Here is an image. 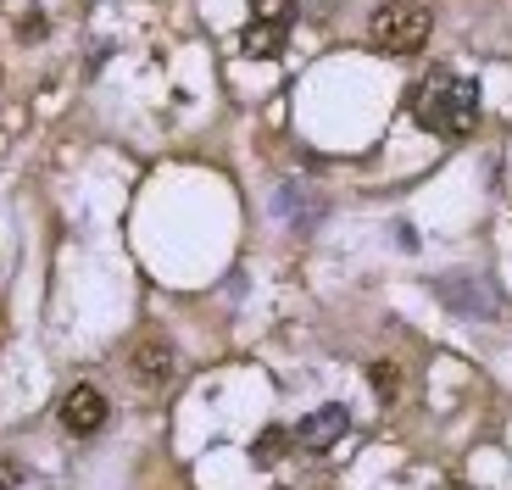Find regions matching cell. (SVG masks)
<instances>
[{
  "instance_id": "1",
  "label": "cell",
  "mask_w": 512,
  "mask_h": 490,
  "mask_svg": "<svg viewBox=\"0 0 512 490\" xmlns=\"http://www.w3.org/2000/svg\"><path fill=\"white\" fill-rule=\"evenodd\" d=\"M412 117H418V129L440 134V140H462L479 123V84L468 73L435 67L412 95Z\"/></svg>"
},
{
  "instance_id": "2",
  "label": "cell",
  "mask_w": 512,
  "mask_h": 490,
  "mask_svg": "<svg viewBox=\"0 0 512 490\" xmlns=\"http://www.w3.org/2000/svg\"><path fill=\"white\" fill-rule=\"evenodd\" d=\"M429 28H435V12L423 0H384L368 23V39L384 56H412L429 45Z\"/></svg>"
},
{
  "instance_id": "3",
  "label": "cell",
  "mask_w": 512,
  "mask_h": 490,
  "mask_svg": "<svg viewBox=\"0 0 512 490\" xmlns=\"http://www.w3.org/2000/svg\"><path fill=\"white\" fill-rule=\"evenodd\" d=\"M295 28V0H251V23H245V56H279Z\"/></svg>"
},
{
  "instance_id": "4",
  "label": "cell",
  "mask_w": 512,
  "mask_h": 490,
  "mask_svg": "<svg viewBox=\"0 0 512 490\" xmlns=\"http://www.w3.org/2000/svg\"><path fill=\"white\" fill-rule=\"evenodd\" d=\"M435 290H440V301H446L451 312H462V318H496L501 312L490 279H474V273H451V279L435 284Z\"/></svg>"
},
{
  "instance_id": "5",
  "label": "cell",
  "mask_w": 512,
  "mask_h": 490,
  "mask_svg": "<svg viewBox=\"0 0 512 490\" xmlns=\"http://www.w3.org/2000/svg\"><path fill=\"white\" fill-rule=\"evenodd\" d=\"M106 396H101V385H73L62 396V429L67 435H78V440H90L95 429H106Z\"/></svg>"
},
{
  "instance_id": "6",
  "label": "cell",
  "mask_w": 512,
  "mask_h": 490,
  "mask_svg": "<svg viewBox=\"0 0 512 490\" xmlns=\"http://www.w3.org/2000/svg\"><path fill=\"white\" fill-rule=\"evenodd\" d=\"M346 429H351L346 407H318V413H307L301 424H295V446L312 452V457H323V452H334V446L346 440Z\"/></svg>"
},
{
  "instance_id": "7",
  "label": "cell",
  "mask_w": 512,
  "mask_h": 490,
  "mask_svg": "<svg viewBox=\"0 0 512 490\" xmlns=\"http://www.w3.org/2000/svg\"><path fill=\"white\" fill-rule=\"evenodd\" d=\"M173 374H179V351H173V340L151 335L134 346V379H140L145 390H162L173 385Z\"/></svg>"
},
{
  "instance_id": "8",
  "label": "cell",
  "mask_w": 512,
  "mask_h": 490,
  "mask_svg": "<svg viewBox=\"0 0 512 490\" xmlns=\"http://www.w3.org/2000/svg\"><path fill=\"white\" fill-rule=\"evenodd\" d=\"M279 218H290V223H301V229H307V223L318 218V207H312V195H307V190L284 184V190H279Z\"/></svg>"
},
{
  "instance_id": "9",
  "label": "cell",
  "mask_w": 512,
  "mask_h": 490,
  "mask_svg": "<svg viewBox=\"0 0 512 490\" xmlns=\"http://www.w3.org/2000/svg\"><path fill=\"white\" fill-rule=\"evenodd\" d=\"M368 385L379 390V401H396V390H401L396 362H373V368H368Z\"/></svg>"
},
{
  "instance_id": "10",
  "label": "cell",
  "mask_w": 512,
  "mask_h": 490,
  "mask_svg": "<svg viewBox=\"0 0 512 490\" xmlns=\"http://www.w3.org/2000/svg\"><path fill=\"white\" fill-rule=\"evenodd\" d=\"M284 446H290V435H284V429H268V435H262V440L251 446V457H256V463H273V457H279Z\"/></svg>"
},
{
  "instance_id": "11",
  "label": "cell",
  "mask_w": 512,
  "mask_h": 490,
  "mask_svg": "<svg viewBox=\"0 0 512 490\" xmlns=\"http://www.w3.org/2000/svg\"><path fill=\"white\" fill-rule=\"evenodd\" d=\"M28 479V468L17 463V457H0V490H17Z\"/></svg>"
},
{
  "instance_id": "12",
  "label": "cell",
  "mask_w": 512,
  "mask_h": 490,
  "mask_svg": "<svg viewBox=\"0 0 512 490\" xmlns=\"http://www.w3.org/2000/svg\"><path fill=\"white\" fill-rule=\"evenodd\" d=\"M45 34H51V23H45V17H23V39H28V45H34V39H45Z\"/></svg>"
},
{
  "instance_id": "13",
  "label": "cell",
  "mask_w": 512,
  "mask_h": 490,
  "mask_svg": "<svg viewBox=\"0 0 512 490\" xmlns=\"http://www.w3.org/2000/svg\"><path fill=\"white\" fill-rule=\"evenodd\" d=\"M446 490H462V485H446Z\"/></svg>"
}]
</instances>
